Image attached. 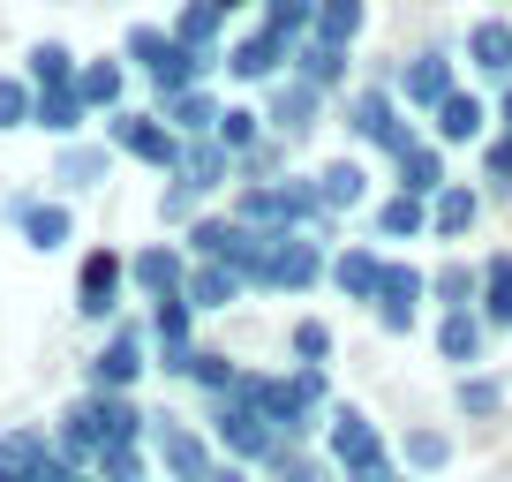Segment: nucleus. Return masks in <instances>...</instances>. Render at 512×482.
<instances>
[{
    "mask_svg": "<svg viewBox=\"0 0 512 482\" xmlns=\"http://www.w3.org/2000/svg\"><path fill=\"white\" fill-rule=\"evenodd\" d=\"M324 460L339 467L347 482H377L384 467V437H377V422L362 415V407H332V430H324Z\"/></svg>",
    "mask_w": 512,
    "mask_h": 482,
    "instance_id": "f257e3e1",
    "label": "nucleus"
},
{
    "mask_svg": "<svg viewBox=\"0 0 512 482\" xmlns=\"http://www.w3.org/2000/svg\"><path fill=\"white\" fill-rule=\"evenodd\" d=\"M106 144H113V151H128V159H144V166H159L166 181L181 174V151H189V144H181V136L159 121V113H128V106H121V113H106Z\"/></svg>",
    "mask_w": 512,
    "mask_h": 482,
    "instance_id": "f03ea898",
    "label": "nucleus"
},
{
    "mask_svg": "<svg viewBox=\"0 0 512 482\" xmlns=\"http://www.w3.org/2000/svg\"><path fill=\"white\" fill-rule=\"evenodd\" d=\"M324 241L317 234H272V249H264V272H256V287L264 294H302L324 279Z\"/></svg>",
    "mask_w": 512,
    "mask_h": 482,
    "instance_id": "7ed1b4c3",
    "label": "nucleus"
},
{
    "mask_svg": "<svg viewBox=\"0 0 512 482\" xmlns=\"http://www.w3.org/2000/svg\"><path fill=\"white\" fill-rule=\"evenodd\" d=\"M76 422L91 430V445L106 452V445H144V430H151V415L128 392H83L76 400Z\"/></svg>",
    "mask_w": 512,
    "mask_h": 482,
    "instance_id": "20e7f679",
    "label": "nucleus"
},
{
    "mask_svg": "<svg viewBox=\"0 0 512 482\" xmlns=\"http://www.w3.org/2000/svg\"><path fill=\"white\" fill-rule=\"evenodd\" d=\"M211 437H219V452H226L234 467H249V460H272V452H279L272 422L256 415V407H241V400H211Z\"/></svg>",
    "mask_w": 512,
    "mask_h": 482,
    "instance_id": "39448f33",
    "label": "nucleus"
},
{
    "mask_svg": "<svg viewBox=\"0 0 512 482\" xmlns=\"http://www.w3.org/2000/svg\"><path fill=\"white\" fill-rule=\"evenodd\" d=\"M151 370V332L144 324H113V339L91 354V392H128Z\"/></svg>",
    "mask_w": 512,
    "mask_h": 482,
    "instance_id": "423d86ee",
    "label": "nucleus"
},
{
    "mask_svg": "<svg viewBox=\"0 0 512 482\" xmlns=\"http://www.w3.org/2000/svg\"><path fill=\"white\" fill-rule=\"evenodd\" d=\"M151 452H159V467H166L174 482H204L211 467H219V460H211V445H204L196 430H181L174 415H151Z\"/></svg>",
    "mask_w": 512,
    "mask_h": 482,
    "instance_id": "0eeeda50",
    "label": "nucleus"
},
{
    "mask_svg": "<svg viewBox=\"0 0 512 482\" xmlns=\"http://www.w3.org/2000/svg\"><path fill=\"white\" fill-rule=\"evenodd\" d=\"M317 113H324V91H309L302 76H279L272 83V106H264V129H272L279 144H294V136L317 129Z\"/></svg>",
    "mask_w": 512,
    "mask_h": 482,
    "instance_id": "6e6552de",
    "label": "nucleus"
},
{
    "mask_svg": "<svg viewBox=\"0 0 512 482\" xmlns=\"http://www.w3.org/2000/svg\"><path fill=\"white\" fill-rule=\"evenodd\" d=\"M287 61H294V38H279V31H249L226 46V76H241V83H272Z\"/></svg>",
    "mask_w": 512,
    "mask_h": 482,
    "instance_id": "1a4fd4ad",
    "label": "nucleus"
},
{
    "mask_svg": "<svg viewBox=\"0 0 512 482\" xmlns=\"http://www.w3.org/2000/svg\"><path fill=\"white\" fill-rule=\"evenodd\" d=\"M452 91H460V83H452V53H415V61L400 68V98H407V113H437Z\"/></svg>",
    "mask_w": 512,
    "mask_h": 482,
    "instance_id": "9d476101",
    "label": "nucleus"
},
{
    "mask_svg": "<svg viewBox=\"0 0 512 482\" xmlns=\"http://www.w3.org/2000/svg\"><path fill=\"white\" fill-rule=\"evenodd\" d=\"M121 279H128V264L113 257V249H91V257H83V279H76V309H83V317H113Z\"/></svg>",
    "mask_w": 512,
    "mask_h": 482,
    "instance_id": "9b49d317",
    "label": "nucleus"
},
{
    "mask_svg": "<svg viewBox=\"0 0 512 482\" xmlns=\"http://www.w3.org/2000/svg\"><path fill=\"white\" fill-rule=\"evenodd\" d=\"M219 98L211 91H181V98H159V121L181 136V144H204V136H219Z\"/></svg>",
    "mask_w": 512,
    "mask_h": 482,
    "instance_id": "f8f14e48",
    "label": "nucleus"
},
{
    "mask_svg": "<svg viewBox=\"0 0 512 482\" xmlns=\"http://www.w3.org/2000/svg\"><path fill=\"white\" fill-rule=\"evenodd\" d=\"M128 279H136L151 302H166V294L189 287V257H181V249H136V257H128Z\"/></svg>",
    "mask_w": 512,
    "mask_h": 482,
    "instance_id": "ddd939ff",
    "label": "nucleus"
},
{
    "mask_svg": "<svg viewBox=\"0 0 512 482\" xmlns=\"http://www.w3.org/2000/svg\"><path fill=\"white\" fill-rule=\"evenodd\" d=\"M482 339H490V324H482V309H452V317L445 324H437V354H445V362H452V370H475V362H482Z\"/></svg>",
    "mask_w": 512,
    "mask_h": 482,
    "instance_id": "4468645a",
    "label": "nucleus"
},
{
    "mask_svg": "<svg viewBox=\"0 0 512 482\" xmlns=\"http://www.w3.org/2000/svg\"><path fill=\"white\" fill-rule=\"evenodd\" d=\"M324 279H332L347 302H377V287H384V257H377V249H339V257L324 264Z\"/></svg>",
    "mask_w": 512,
    "mask_h": 482,
    "instance_id": "2eb2a0df",
    "label": "nucleus"
},
{
    "mask_svg": "<svg viewBox=\"0 0 512 482\" xmlns=\"http://www.w3.org/2000/svg\"><path fill=\"white\" fill-rule=\"evenodd\" d=\"M475 219H482V196L467 189V181H445L437 204H430V234L437 241H467V234H475Z\"/></svg>",
    "mask_w": 512,
    "mask_h": 482,
    "instance_id": "dca6fc26",
    "label": "nucleus"
},
{
    "mask_svg": "<svg viewBox=\"0 0 512 482\" xmlns=\"http://www.w3.org/2000/svg\"><path fill=\"white\" fill-rule=\"evenodd\" d=\"M287 76H302L309 91H339L347 83V46H324V38H302L287 61Z\"/></svg>",
    "mask_w": 512,
    "mask_h": 482,
    "instance_id": "f3484780",
    "label": "nucleus"
},
{
    "mask_svg": "<svg viewBox=\"0 0 512 482\" xmlns=\"http://www.w3.org/2000/svg\"><path fill=\"white\" fill-rule=\"evenodd\" d=\"M174 181H189L196 196L226 189V181H234V151H226L219 136H204V144H189V151H181V174H174Z\"/></svg>",
    "mask_w": 512,
    "mask_h": 482,
    "instance_id": "a211bd4d",
    "label": "nucleus"
},
{
    "mask_svg": "<svg viewBox=\"0 0 512 482\" xmlns=\"http://www.w3.org/2000/svg\"><path fill=\"white\" fill-rule=\"evenodd\" d=\"M430 129H437V144H475V136L490 129V106H482L475 91H452L445 106H437V121H430Z\"/></svg>",
    "mask_w": 512,
    "mask_h": 482,
    "instance_id": "6ab92c4d",
    "label": "nucleus"
},
{
    "mask_svg": "<svg viewBox=\"0 0 512 482\" xmlns=\"http://www.w3.org/2000/svg\"><path fill=\"white\" fill-rule=\"evenodd\" d=\"M121 91H128V68L121 61H83L76 68V98L91 113H121Z\"/></svg>",
    "mask_w": 512,
    "mask_h": 482,
    "instance_id": "aec40b11",
    "label": "nucleus"
},
{
    "mask_svg": "<svg viewBox=\"0 0 512 482\" xmlns=\"http://www.w3.org/2000/svg\"><path fill=\"white\" fill-rule=\"evenodd\" d=\"M392 121H400V98H392V91H354L347 98V129L362 136V144H384Z\"/></svg>",
    "mask_w": 512,
    "mask_h": 482,
    "instance_id": "412c9836",
    "label": "nucleus"
},
{
    "mask_svg": "<svg viewBox=\"0 0 512 482\" xmlns=\"http://www.w3.org/2000/svg\"><path fill=\"white\" fill-rule=\"evenodd\" d=\"M76 53H68L61 46V38H38V46H31V76H23V83H31V91H76Z\"/></svg>",
    "mask_w": 512,
    "mask_h": 482,
    "instance_id": "4be33fe9",
    "label": "nucleus"
},
{
    "mask_svg": "<svg viewBox=\"0 0 512 482\" xmlns=\"http://www.w3.org/2000/svg\"><path fill=\"white\" fill-rule=\"evenodd\" d=\"M430 302H445V317H452V309H475L482 302V264H460V257L437 264V272H430Z\"/></svg>",
    "mask_w": 512,
    "mask_h": 482,
    "instance_id": "5701e85b",
    "label": "nucleus"
},
{
    "mask_svg": "<svg viewBox=\"0 0 512 482\" xmlns=\"http://www.w3.org/2000/svg\"><path fill=\"white\" fill-rule=\"evenodd\" d=\"M415 234H430V204L392 189V196L377 204V241H415Z\"/></svg>",
    "mask_w": 512,
    "mask_h": 482,
    "instance_id": "b1692460",
    "label": "nucleus"
},
{
    "mask_svg": "<svg viewBox=\"0 0 512 482\" xmlns=\"http://www.w3.org/2000/svg\"><path fill=\"white\" fill-rule=\"evenodd\" d=\"M437 189H445V151H437V144H415V151L400 159V196L437 204Z\"/></svg>",
    "mask_w": 512,
    "mask_h": 482,
    "instance_id": "393cba45",
    "label": "nucleus"
},
{
    "mask_svg": "<svg viewBox=\"0 0 512 482\" xmlns=\"http://www.w3.org/2000/svg\"><path fill=\"white\" fill-rule=\"evenodd\" d=\"M362 23H369V0H317V31H309V38H324V46H354Z\"/></svg>",
    "mask_w": 512,
    "mask_h": 482,
    "instance_id": "a878e982",
    "label": "nucleus"
},
{
    "mask_svg": "<svg viewBox=\"0 0 512 482\" xmlns=\"http://www.w3.org/2000/svg\"><path fill=\"white\" fill-rule=\"evenodd\" d=\"M467 61L482 76H512V23H475L467 31Z\"/></svg>",
    "mask_w": 512,
    "mask_h": 482,
    "instance_id": "bb28decb",
    "label": "nucleus"
},
{
    "mask_svg": "<svg viewBox=\"0 0 512 482\" xmlns=\"http://www.w3.org/2000/svg\"><path fill=\"white\" fill-rule=\"evenodd\" d=\"M234 294H241V279L226 272V264H189V287H181L189 309H226Z\"/></svg>",
    "mask_w": 512,
    "mask_h": 482,
    "instance_id": "cd10ccee",
    "label": "nucleus"
},
{
    "mask_svg": "<svg viewBox=\"0 0 512 482\" xmlns=\"http://www.w3.org/2000/svg\"><path fill=\"white\" fill-rule=\"evenodd\" d=\"M317 196H324V211H354V204L369 196V174H362L354 159H332V166L317 174Z\"/></svg>",
    "mask_w": 512,
    "mask_h": 482,
    "instance_id": "c85d7f7f",
    "label": "nucleus"
},
{
    "mask_svg": "<svg viewBox=\"0 0 512 482\" xmlns=\"http://www.w3.org/2000/svg\"><path fill=\"white\" fill-rule=\"evenodd\" d=\"M219 8H211V0H189V8H181L174 16V46H189V53H219Z\"/></svg>",
    "mask_w": 512,
    "mask_h": 482,
    "instance_id": "c756f323",
    "label": "nucleus"
},
{
    "mask_svg": "<svg viewBox=\"0 0 512 482\" xmlns=\"http://www.w3.org/2000/svg\"><path fill=\"white\" fill-rule=\"evenodd\" d=\"M452 407H460L467 422H490V415H505V385L482 377V370H467L460 385H452Z\"/></svg>",
    "mask_w": 512,
    "mask_h": 482,
    "instance_id": "7c9ffc66",
    "label": "nucleus"
},
{
    "mask_svg": "<svg viewBox=\"0 0 512 482\" xmlns=\"http://www.w3.org/2000/svg\"><path fill=\"white\" fill-rule=\"evenodd\" d=\"M482 324H512V249L482 264Z\"/></svg>",
    "mask_w": 512,
    "mask_h": 482,
    "instance_id": "2f4dec72",
    "label": "nucleus"
},
{
    "mask_svg": "<svg viewBox=\"0 0 512 482\" xmlns=\"http://www.w3.org/2000/svg\"><path fill=\"white\" fill-rule=\"evenodd\" d=\"M68 226H76V219H68V204H31V211H23V241H31L38 257H53V249H61Z\"/></svg>",
    "mask_w": 512,
    "mask_h": 482,
    "instance_id": "473e14b6",
    "label": "nucleus"
},
{
    "mask_svg": "<svg viewBox=\"0 0 512 482\" xmlns=\"http://www.w3.org/2000/svg\"><path fill=\"white\" fill-rule=\"evenodd\" d=\"M106 166H113V151L106 144H76V151H61V189H98V181H106Z\"/></svg>",
    "mask_w": 512,
    "mask_h": 482,
    "instance_id": "72a5a7b5",
    "label": "nucleus"
},
{
    "mask_svg": "<svg viewBox=\"0 0 512 482\" xmlns=\"http://www.w3.org/2000/svg\"><path fill=\"white\" fill-rule=\"evenodd\" d=\"M445 460H452V437L445 430H407L400 437V467H407V475H437Z\"/></svg>",
    "mask_w": 512,
    "mask_h": 482,
    "instance_id": "f704fd0d",
    "label": "nucleus"
},
{
    "mask_svg": "<svg viewBox=\"0 0 512 482\" xmlns=\"http://www.w3.org/2000/svg\"><path fill=\"white\" fill-rule=\"evenodd\" d=\"M38 129H53V136H76L83 121H91V106H83L76 91H38V113H31Z\"/></svg>",
    "mask_w": 512,
    "mask_h": 482,
    "instance_id": "c9c22d12",
    "label": "nucleus"
},
{
    "mask_svg": "<svg viewBox=\"0 0 512 482\" xmlns=\"http://www.w3.org/2000/svg\"><path fill=\"white\" fill-rule=\"evenodd\" d=\"M264 467H272V482H332L339 475L332 460H317V452H302V445H279Z\"/></svg>",
    "mask_w": 512,
    "mask_h": 482,
    "instance_id": "e433bc0d",
    "label": "nucleus"
},
{
    "mask_svg": "<svg viewBox=\"0 0 512 482\" xmlns=\"http://www.w3.org/2000/svg\"><path fill=\"white\" fill-rule=\"evenodd\" d=\"M422 294H430V279H422L415 264H384V287H377V309H422Z\"/></svg>",
    "mask_w": 512,
    "mask_h": 482,
    "instance_id": "4c0bfd02",
    "label": "nucleus"
},
{
    "mask_svg": "<svg viewBox=\"0 0 512 482\" xmlns=\"http://www.w3.org/2000/svg\"><path fill=\"white\" fill-rule=\"evenodd\" d=\"M264 31H279V38L302 46V38L317 31V0H264Z\"/></svg>",
    "mask_w": 512,
    "mask_h": 482,
    "instance_id": "58836bf2",
    "label": "nucleus"
},
{
    "mask_svg": "<svg viewBox=\"0 0 512 482\" xmlns=\"http://www.w3.org/2000/svg\"><path fill=\"white\" fill-rule=\"evenodd\" d=\"M189 385H204L211 400H234L241 370H234V362H226V354H204V347H196V354H189Z\"/></svg>",
    "mask_w": 512,
    "mask_h": 482,
    "instance_id": "ea45409f",
    "label": "nucleus"
},
{
    "mask_svg": "<svg viewBox=\"0 0 512 482\" xmlns=\"http://www.w3.org/2000/svg\"><path fill=\"white\" fill-rule=\"evenodd\" d=\"M91 475L98 482H151V460H144V445H106Z\"/></svg>",
    "mask_w": 512,
    "mask_h": 482,
    "instance_id": "a19ab883",
    "label": "nucleus"
},
{
    "mask_svg": "<svg viewBox=\"0 0 512 482\" xmlns=\"http://www.w3.org/2000/svg\"><path fill=\"white\" fill-rule=\"evenodd\" d=\"M166 53H174V31H159V23H136V31H128V61L144 68V76H159Z\"/></svg>",
    "mask_w": 512,
    "mask_h": 482,
    "instance_id": "79ce46f5",
    "label": "nucleus"
},
{
    "mask_svg": "<svg viewBox=\"0 0 512 482\" xmlns=\"http://www.w3.org/2000/svg\"><path fill=\"white\" fill-rule=\"evenodd\" d=\"M287 347H294V370H324V354H332V324L302 317V324L287 332Z\"/></svg>",
    "mask_w": 512,
    "mask_h": 482,
    "instance_id": "37998d69",
    "label": "nucleus"
},
{
    "mask_svg": "<svg viewBox=\"0 0 512 482\" xmlns=\"http://www.w3.org/2000/svg\"><path fill=\"white\" fill-rule=\"evenodd\" d=\"M219 144L234 151V159H241V151H256V144H264V113H249V106H226V113H219Z\"/></svg>",
    "mask_w": 512,
    "mask_h": 482,
    "instance_id": "c03bdc74",
    "label": "nucleus"
},
{
    "mask_svg": "<svg viewBox=\"0 0 512 482\" xmlns=\"http://www.w3.org/2000/svg\"><path fill=\"white\" fill-rule=\"evenodd\" d=\"M46 452H53L46 430H8V437H0V467H8V475H23V467L46 460Z\"/></svg>",
    "mask_w": 512,
    "mask_h": 482,
    "instance_id": "a18cd8bd",
    "label": "nucleus"
},
{
    "mask_svg": "<svg viewBox=\"0 0 512 482\" xmlns=\"http://www.w3.org/2000/svg\"><path fill=\"white\" fill-rule=\"evenodd\" d=\"M31 113H38V91L23 76H0V129H23Z\"/></svg>",
    "mask_w": 512,
    "mask_h": 482,
    "instance_id": "49530a36",
    "label": "nucleus"
},
{
    "mask_svg": "<svg viewBox=\"0 0 512 482\" xmlns=\"http://www.w3.org/2000/svg\"><path fill=\"white\" fill-rule=\"evenodd\" d=\"M324 400H332V385H324V370H294V377H287V407H302V415H317Z\"/></svg>",
    "mask_w": 512,
    "mask_h": 482,
    "instance_id": "de8ad7c7",
    "label": "nucleus"
},
{
    "mask_svg": "<svg viewBox=\"0 0 512 482\" xmlns=\"http://www.w3.org/2000/svg\"><path fill=\"white\" fill-rule=\"evenodd\" d=\"M159 219L166 226H196V189H189V181H166V189H159Z\"/></svg>",
    "mask_w": 512,
    "mask_h": 482,
    "instance_id": "09e8293b",
    "label": "nucleus"
},
{
    "mask_svg": "<svg viewBox=\"0 0 512 482\" xmlns=\"http://www.w3.org/2000/svg\"><path fill=\"white\" fill-rule=\"evenodd\" d=\"M482 174H490V189H512V136H497V144L482 151Z\"/></svg>",
    "mask_w": 512,
    "mask_h": 482,
    "instance_id": "8fccbe9b",
    "label": "nucleus"
},
{
    "mask_svg": "<svg viewBox=\"0 0 512 482\" xmlns=\"http://www.w3.org/2000/svg\"><path fill=\"white\" fill-rule=\"evenodd\" d=\"M23 482H76V467H68L61 452H46V460H31V467H23Z\"/></svg>",
    "mask_w": 512,
    "mask_h": 482,
    "instance_id": "3c124183",
    "label": "nucleus"
},
{
    "mask_svg": "<svg viewBox=\"0 0 512 482\" xmlns=\"http://www.w3.org/2000/svg\"><path fill=\"white\" fill-rule=\"evenodd\" d=\"M204 482H249V467H234V460H219V467H211V475Z\"/></svg>",
    "mask_w": 512,
    "mask_h": 482,
    "instance_id": "603ef678",
    "label": "nucleus"
},
{
    "mask_svg": "<svg viewBox=\"0 0 512 482\" xmlns=\"http://www.w3.org/2000/svg\"><path fill=\"white\" fill-rule=\"evenodd\" d=\"M497 121H505V136H512V91H505V98H497Z\"/></svg>",
    "mask_w": 512,
    "mask_h": 482,
    "instance_id": "864d4df0",
    "label": "nucleus"
},
{
    "mask_svg": "<svg viewBox=\"0 0 512 482\" xmlns=\"http://www.w3.org/2000/svg\"><path fill=\"white\" fill-rule=\"evenodd\" d=\"M211 8H219V16H234V8H241V0H211Z\"/></svg>",
    "mask_w": 512,
    "mask_h": 482,
    "instance_id": "5fc2aeb1",
    "label": "nucleus"
},
{
    "mask_svg": "<svg viewBox=\"0 0 512 482\" xmlns=\"http://www.w3.org/2000/svg\"><path fill=\"white\" fill-rule=\"evenodd\" d=\"M377 482H415V475H392V467H384V475H377Z\"/></svg>",
    "mask_w": 512,
    "mask_h": 482,
    "instance_id": "6e6d98bb",
    "label": "nucleus"
},
{
    "mask_svg": "<svg viewBox=\"0 0 512 482\" xmlns=\"http://www.w3.org/2000/svg\"><path fill=\"white\" fill-rule=\"evenodd\" d=\"M0 482H23V475H8V467H0Z\"/></svg>",
    "mask_w": 512,
    "mask_h": 482,
    "instance_id": "4d7b16f0",
    "label": "nucleus"
},
{
    "mask_svg": "<svg viewBox=\"0 0 512 482\" xmlns=\"http://www.w3.org/2000/svg\"><path fill=\"white\" fill-rule=\"evenodd\" d=\"M76 482H98V475H76Z\"/></svg>",
    "mask_w": 512,
    "mask_h": 482,
    "instance_id": "13d9d810",
    "label": "nucleus"
}]
</instances>
